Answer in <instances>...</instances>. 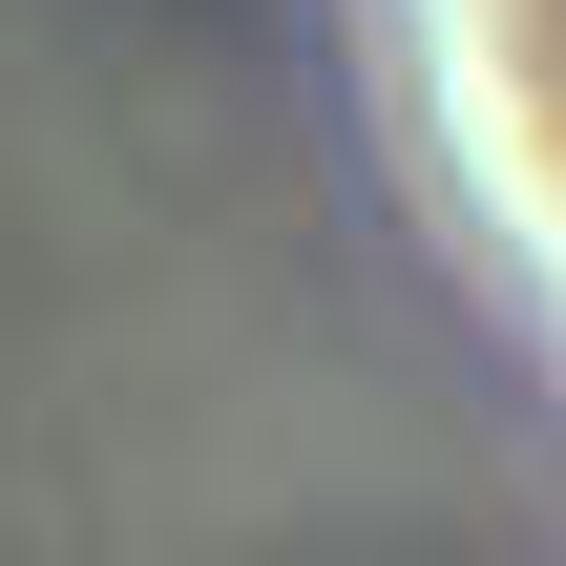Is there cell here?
<instances>
[{
    "instance_id": "cell-1",
    "label": "cell",
    "mask_w": 566,
    "mask_h": 566,
    "mask_svg": "<svg viewBox=\"0 0 566 566\" xmlns=\"http://www.w3.org/2000/svg\"><path fill=\"white\" fill-rule=\"evenodd\" d=\"M420 63H441V126H462V189L504 210L525 294L566 315V0H399Z\"/></svg>"
}]
</instances>
